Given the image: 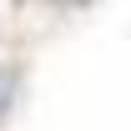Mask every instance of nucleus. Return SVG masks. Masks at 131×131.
Instances as JSON below:
<instances>
[{
    "mask_svg": "<svg viewBox=\"0 0 131 131\" xmlns=\"http://www.w3.org/2000/svg\"><path fill=\"white\" fill-rule=\"evenodd\" d=\"M5 96H10V71H0V111H5Z\"/></svg>",
    "mask_w": 131,
    "mask_h": 131,
    "instance_id": "obj_1",
    "label": "nucleus"
}]
</instances>
